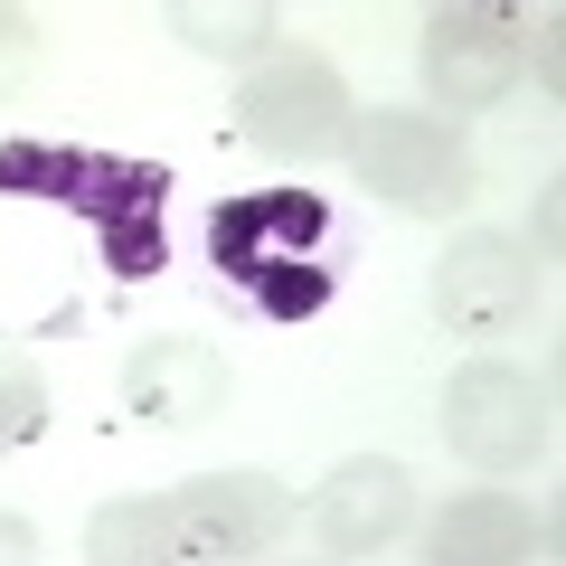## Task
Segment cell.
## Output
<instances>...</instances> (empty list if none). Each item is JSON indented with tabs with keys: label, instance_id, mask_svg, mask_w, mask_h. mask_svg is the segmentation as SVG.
Returning <instances> with one entry per match:
<instances>
[{
	"label": "cell",
	"instance_id": "obj_1",
	"mask_svg": "<svg viewBox=\"0 0 566 566\" xmlns=\"http://www.w3.org/2000/svg\"><path fill=\"white\" fill-rule=\"evenodd\" d=\"M0 199H48L66 218H85L95 255L123 283L170 264V237H161L170 170L161 161H123V151H95V142H0Z\"/></svg>",
	"mask_w": 566,
	"mask_h": 566
},
{
	"label": "cell",
	"instance_id": "obj_2",
	"mask_svg": "<svg viewBox=\"0 0 566 566\" xmlns=\"http://www.w3.org/2000/svg\"><path fill=\"white\" fill-rule=\"evenodd\" d=\"M331 255H340V218L312 189H245V199H218V218H208V264L264 322H312L340 283Z\"/></svg>",
	"mask_w": 566,
	"mask_h": 566
},
{
	"label": "cell",
	"instance_id": "obj_3",
	"mask_svg": "<svg viewBox=\"0 0 566 566\" xmlns=\"http://www.w3.org/2000/svg\"><path fill=\"white\" fill-rule=\"evenodd\" d=\"M340 161L359 189H378L406 218H463L482 199V161H472L463 123L444 114H406V104H378V114H349Z\"/></svg>",
	"mask_w": 566,
	"mask_h": 566
},
{
	"label": "cell",
	"instance_id": "obj_4",
	"mask_svg": "<svg viewBox=\"0 0 566 566\" xmlns=\"http://www.w3.org/2000/svg\"><path fill=\"white\" fill-rule=\"evenodd\" d=\"M237 142H255L264 161H331L349 142V76L331 57H312V48H274L264 66H245L237 85Z\"/></svg>",
	"mask_w": 566,
	"mask_h": 566
},
{
	"label": "cell",
	"instance_id": "obj_5",
	"mask_svg": "<svg viewBox=\"0 0 566 566\" xmlns=\"http://www.w3.org/2000/svg\"><path fill=\"white\" fill-rule=\"evenodd\" d=\"M444 444L463 453L472 472H520L547 453V434H557V416H547V387L528 378V368L510 359H463L444 378Z\"/></svg>",
	"mask_w": 566,
	"mask_h": 566
},
{
	"label": "cell",
	"instance_id": "obj_6",
	"mask_svg": "<svg viewBox=\"0 0 566 566\" xmlns=\"http://www.w3.org/2000/svg\"><path fill=\"white\" fill-rule=\"evenodd\" d=\"M424 303L463 340H510L528 322V303H538V255L520 237H501V227H463L424 274Z\"/></svg>",
	"mask_w": 566,
	"mask_h": 566
},
{
	"label": "cell",
	"instance_id": "obj_7",
	"mask_svg": "<svg viewBox=\"0 0 566 566\" xmlns=\"http://www.w3.org/2000/svg\"><path fill=\"white\" fill-rule=\"evenodd\" d=\"M520 39H528V20L520 10H491V0L434 10L424 39H416V76L434 95V114H491L520 85Z\"/></svg>",
	"mask_w": 566,
	"mask_h": 566
},
{
	"label": "cell",
	"instance_id": "obj_8",
	"mask_svg": "<svg viewBox=\"0 0 566 566\" xmlns=\"http://www.w3.org/2000/svg\"><path fill=\"white\" fill-rule=\"evenodd\" d=\"M170 510H180L189 528V557L208 566H255L274 557L283 538H293V520H303V501L274 482V472H189L180 491H170Z\"/></svg>",
	"mask_w": 566,
	"mask_h": 566
},
{
	"label": "cell",
	"instance_id": "obj_9",
	"mask_svg": "<svg viewBox=\"0 0 566 566\" xmlns=\"http://www.w3.org/2000/svg\"><path fill=\"white\" fill-rule=\"evenodd\" d=\"M227 397H237V378H227V349L199 340V331H151V340H133V359H123V406H133V424H208L227 416Z\"/></svg>",
	"mask_w": 566,
	"mask_h": 566
},
{
	"label": "cell",
	"instance_id": "obj_10",
	"mask_svg": "<svg viewBox=\"0 0 566 566\" xmlns=\"http://www.w3.org/2000/svg\"><path fill=\"white\" fill-rule=\"evenodd\" d=\"M406 510H416V472H406L397 453H349V463H331L322 491H312V538H322L331 557H378L406 528Z\"/></svg>",
	"mask_w": 566,
	"mask_h": 566
},
{
	"label": "cell",
	"instance_id": "obj_11",
	"mask_svg": "<svg viewBox=\"0 0 566 566\" xmlns=\"http://www.w3.org/2000/svg\"><path fill=\"white\" fill-rule=\"evenodd\" d=\"M547 557V528L510 491H463L424 520V566H528Z\"/></svg>",
	"mask_w": 566,
	"mask_h": 566
},
{
	"label": "cell",
	"instance_id": "obj_12",
	"mask_svg": "<svg viewBox=\"0 0 566 566\" xmlns=\"http://www.w3.org/2000/svg\"><path fill=\"white\" fill-rule=\"evenodd\" d=\"M85 566H199L189 557V528L170 510V491H133V501H104L85 520Z\"/></svg>",
	"mask_w": 566,
	"mask_h": 566
},
{
	"label": "cell",
	"instance_id": "obj_13",
	"mask_svg": "<svg viewBox=\"0 0 566 566\" xmlns=\"http://www.w3.org/2000/svg\"><path fill=\"white\" fill-rule=\"evenodd\" d=\"M170 39L189 48V57H218V66H264L283 39V10H264V0H180V10H161Z\"/></svg>",
	"mask_w": 566,
	"mask_h": 566
},
{
	"label": "cell",
	"instance_id": "obj_14",
	"mask_svg": "<svg viewBox=\"0 0 566 566\" xmlns=\"http://www.w3.org/2000/svg\"><path fill=\"white\" fill-rule=\"evenodd\" d=\"M48 434V378L20 359V349H0V453H20Z\"/></svg>",
	"mask_w": 566,
	"mask_h": 566
},
{
	"label": "cell",
	"instance_id": "obj_15",
	"mask_svg": "<svg viewBox=\"0 0 566 566\" xmlns=\"http://www.w3.org/2000/svg\"><path fill=\"white\" fill-rule=\"evenodd\" d=\"M0 566H39V520L0 510Z\"/></svg>",
	"mask_w": 566,
	"mask_h": 566
},
{
	"label": "cell",
	"instance_id": "obj_16",
	"mask_svg": "<svg viewBox=\"0 0 566 566\" xmlns=\"http://www.w3.org/2000/svg\"><path fill=\"white\" fill-rule=\"evenodd\" d=\"M528 255H538V264H557V180L538 189V245H528Z\"/></svg>",
	"mask_w": 566,
	"mask_h": 566
},
{
	"label": "cell",
	"instance_id": "obj_17",
	"mask_svg": "<svg viewBox=\"0 0 566 566\" xmlns=\"http://www.w3.org/2000/svg\"><path fill=\"white\" fill-rule=\"evenodd\" d=\"M29 39V20H20V10H0V66H10V48H20Z\"/></svg>",
	"mask_w": 566,
	"mask_h": 566
}]
</instances>
